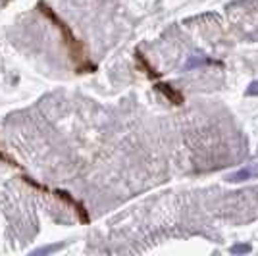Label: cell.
<instances>
[{"label":"cell","instance_id":"obj_1","mask_svg":"<svg viewBox=\"0 0 258 256\" xmlns=\"http://www.w3.org/2000/svg\"><path fill=\"white\" fill-rule=\"evenodd\" d=\"M37 10L41 12L44 18H48V20L52 22L54 27L60 31L62 39H64L66 48H68V52H70V58H72V62L76 64L77 74H93V72H97V66L89 60L85 44L77 39L76 33L72 31V27L56 14V10H54L52 6H48L44 0H39V2H37Z\"/></svg>","mask_w":258,"mask_h":256},{"label":"cell","instance_id":"obj_2","mask_svg":"<svg viewBox=\"0 0 258 256\" xmlns=\"http://www.w3.org/2000/svg\"><path fill=\"white\" fill-rule=\"evenodd\" d=\"M22 179L27 183L29 187H33L35 191H41V193H46V195H52V197H56V199H60V201H62L64 204H68L70 208H74V212L77 214V218H79V222H81V224H85V225L91 224V216H89V212H87L85 204L81 203V201H77V199L74 197V195H72V193L64 191V189H50V187H46V185H43V183L35 181L33 177L25 175V173L22 175Z\"/></svg>","mask_w":258,"mask_h":256},{"label":"cell","instance_id":"obj_3","mask_svg":"<svg viewBox=\"0 0 258 256\" xmlns=\"http://www.w3.org/2000/svg\"><path fill=\"white\" fill-rule=\"evenodd\" d=\"M154 89L166 96L173 106H181L183 102H185V96L181 95V91H177L175 87H172L170 83H166V81H158V83L154 85Z\"/></svg>","mask_w":258,"mask_h":256},{"label":"cell","instance_id":"obj_4","mask_svg":"<svg viewBox=\"0 0 258 256\" xmlns=\"http://www.w3.org/2000/svg\"><path fill=\"white\" fill-rule=\"evenodd\" d=\"M135 60H137V66H139L141 70L147 74L149 79H160V72H156V68L149 62V58L145 56V54L141 52V50H135Z\"/></svg>","mask_w":258,"mask_h":256},{"label":"cell","instance_id":"obj_5","mask_svg":"<svg viewBox=\"0 0 258 256\" xmlns=\"http://www.w3.org/2000/svg\"><path fill=\"white\" fill-rule=\"evenodd\" d=\"M254 173L258 175V168H245V170H239V171H235V173H231V175L227 177V181H231V183L247 181L248 177H252Z\"/></svg>","mask_w":258,"mask_h":256},{"label":"cell","instance_id":"obj_6","mask_svg":"<svg viewBox=\"0 0 258 256\" xmlns=\"http://www.w3.org/2000/svg\"><path fill=\"white\" fill-rule=\"evenodd\" d=\"M205 64L222 66V62H214V60H208V58H201V56H191L185 68H187V70H191V68H199V66H205Z\"/></svg>","mask_w":258,"mask_h":256},{"label":"cell","instance_id":"obj_7","mask_svg":"<svg viewBox=\"0 0 258 256\" xmlns=\"http://www.w3.org/2000/svg\"><path fill=\"white\" fill-rule=\"evenodd\" d=\"M0 162H4V164H8V166H12V168H16V170H22L23 171V168H22V164H18V162L12 158L10 154L6 152V150H2L0 149Z\"/></svg>","mask_w":258,"mask_h":256},{"label":"cell","instance_id":"obj_8","mask_svg":"<svg viewBox=\"0 0 258 256\" xmlns=\"http://www.w3.org/2000/svg\"><path fill=\"white\" fill-rule=\"evenodd\" d=\"M250 252V245H233L231 246V254H247Z\"/></svg>","mask_w":258,"mask_h":256},{"label":"cell","instance_id":"obj_9","mask_svg":"<svg viewBox=\"0 0 258 256\" xmlns=\"http://www.w3.org/2000/svg\"><path fill=\"white\" fill-rule=\"evenodd\" d=\"M247 95L248 96H258V81H254V83H250V85H248Z\"/></svg>","mask_w":258,"mask_h":256},{"label":"cell","instance_id":"obj_10","mask_svg":"<svg viewBox=\"0 0 258 256\" xmlns=\"http://www.w3.org/2000/svg\"><path fill=\"white\" fill-rule=\"evenodd\" d=\"M62 245H54V246H44L41 250H37V254H46V252H54V250H58Z\"/></svg>","mask_w":258,"mask_h":256},{"label":"cell","instance_id":"obj_11","mask_svg":"<svg viewBox=\"0 0 258 256\" xmlns=\"http://www.w3.org/2000/svg\"><path fill=\"white\" fill-rule=\"evenodd\" d=\"M4 2H6V0H4Z\"/></svg>","mask_w":258,"mask_h":256}]
</instances>
